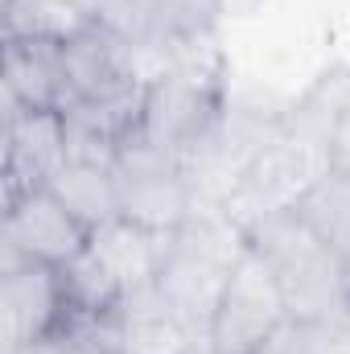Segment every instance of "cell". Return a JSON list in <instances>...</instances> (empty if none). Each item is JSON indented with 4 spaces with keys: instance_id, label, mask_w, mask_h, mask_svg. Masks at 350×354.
Wrapping results in <instances>:
<instances>
[{
    "instance_id": "obj_9",
    "label": "cell",
    "mask_w": 350,
    "mask_h": 354,
    "mask_svg": "<svg viewBox=\"0 0 350 354\" xmlns=\"http://www.w3.org/2000/svg\"><path fill=\"white\" fill-rule=\"evenodd\" d=\"M202 342V330L157 284L128 292L116 309V354H194Z\"/></svg>"
},
{
    "instance_id": "obj_12",
    "label": "cell",
    "mask_w": 350,
    "mask_h": 354,
    "mask_svg": "<svg viewBox=\"0 0 350 354\" xmlns=\"http://www.w3.org/2000/svg\"><path fill=\"white\" fill-rule=\"evenodd\" d=\"M165 235L169 231H153L136 218H107L103 227L91 231V252L116 272V280L124 284V292H136L145 284H157V268L165 252Z\"/></svg>"
},
{
    "instance_id": "obj_18",
    "label": "cell",
    "mask_w": 350,
    "mask_h": 354,
    "mask_svg": "<svg viewBox=\"0 0 350 354\" xmlns=\"http://www.w3.org/2000/svg\"><path fill=\"white\" fill-rule=\"evenodd\" d=\"M12 354H95V351H87L83 342H75L66 334H54V338H46L37 346H25V351H12Z\"/></svg>"
},
{
    "instance_id": "obj_8",
    "label": "cell",
    "mask_w": 350,
    "mask_h": 354,
    "mask_svg": "<svg viewBox=\"0 0 350 354\" xmlns=\"http://www.w3.org/2000/svg\"><path fill=\"white\" fill-rule=\"evenodd\" d=\"M66 157L71 145L62 111H25L4 103V206L50 185Z\"/></svg>"
},
{
    "instance_id": "obj_13",
    "label": "cell",
    "mask_w": 350,
    "mask_h": 354,
    "mask_svg": "<svg viewBox=\"0 0 350 354\" xmlns=\"http://www.w3.org/2000/svg\"><path fill=\"white\" fill-rule=\"evenodd\" d=\"M95 21L99 12L83 0H0V41L66 46Z\"/></svg>"
},
{
    "instance_id": "obj_3",
    "label": "cell",
    "mask_w": 350,
    "mask_h": 354,
    "mask_svg": "<svg viewBox=\"0 0 350 354\" xmlns=\"http://www.w3.org/2000/svg\"><path fill=\"white\" fill-rule=\"evenodd\" d=\"M116 189H120V214L136 218L153 231H174L190 218L194 189L190 177L181 169V157L153 145L149 136L132 132L120 149H116Z\"/></svg>"
},
{
    "instance_id": "obj_5",
    "label": "cell",
    "mask_w": 350,
    "mask_h": 354,
    "mask_svg": "<svg viewBox=\"0 0 350 354\" xmlns=\"http://www.w3.org/2000/svg\"><path fill=\"white\" fill-rule=\"evenodd\" d=\"M66 284L62 268L37 264L0 252V338L4 354L37 346L66 326Z\"/></svg>"
},
{
    "instance_id": "obj_6",
    "label": "cell",
    "mask_w": 350,
    "mask_h": 354,
    "mask_svg": "<svg viewBox=\"0 0 350 354\" xmlns=\"http://www.w3.org/2000/svg\"><path fill=\"white\" fill-rule=\"evenodd\" d=\"M91 248V227L50 189H29L25 198L4 206L0 227V252L37 260L50 268H66Z\"/></svg>"
},
{
    "instance_id": "obj_14",
    "label": "cell",
    "mask_w": 350,
    "mask_h": 354,
    "mask_svg": "<svg viewBox=\"0 0 350 354\" xmlns=\"http://www.w3.org/2000/svg\"><path fill=\"white\" fill-rule=\"evenodd\" d=\"M50 189L87 223L91 231L120 214L116 174H111V165H103V161H75V157H66V165L54 174Z\"/></svg>"
},
{
    "instance_id": "obj_16",
    "label": "cell",
    "mask_w": 350,
    "mask_h": 354,
    "mask_svg": "<svg viewBox=\"0 0 350 354\" xmlns=\"http://www.w3.org/2000/svg\"><path fill=\"white\" fill-rule=\"evenodd\" d=\"M297 210L305 214V223L350 264V177L326 174L297 202Z\"/></svg>"
},
{
    "instance_id": "obj_7",
    "label": "cell",
    "mask_w": 350,
    "mask_h": 354,
    "mask_svg": "<svg viewBox=\"0 0 350 354\" xmlns=\"http://www.w3.org/2000/svg\"><path fill=\"white\" fill-rule=\"evenodd\" d=\"M66 58V75L75 103H120V99H136L149 87V71L140 62V54L99 17L87 33H79L75 41L62 46Z\"/></svg>"
},
{
    "instance_id": "obj_20",
    "label": "cell",
    "mask_w": 350,
    "mask_h": 354,
    "mask_svg": "<svg viewBox=\"0 0 350 354\" xmlns=\"http://www.w3.org/2000/svg\"><path fill=\"white\" fill-rule=\"evenodd\" d=\"M83 4H91V8H95V12H99V8H103V0H83Z\"/></svg>"
},
{
    "instance_id": "obj_11",
    "label": "cell",
    "mask_w": 350,
    "mask_h": 354,
    "mask_svg": "<svg viewBox=\"0 0 350 354\" xmlns=\"http://www.w3.org/2000/svg\"><path fill=\"white\" fill-rule=\"evenodd\" d=\"M288 128L313 136L330 153V169L350 177V66L326 71L301 95L293 111H280Z\"/></svg>"
},
{
    "instance_id": "obj_15",
    "label": "cell",
    "mask_w": 350,
    "mask_h": 354,
    "mask_svg": "<svg viewBox=\"0 0 350 354\" xmlns=\"http://www.w3.org/2000/svg\"><path fill=\"white\" fill-rule=\"evenodd\" d=\"M62 284H66V305H71L66 317H83V322H107V317H116L120 301L128 297L124 284L116 280V272L103 264L91 248L79 260H71V264L62 268Z\"/></svg>"
},
{
    "instance_id": "obj_19",
    "label": "cell",
    "mask_w": 350,
    "mask_h": 354,
    "mask_svg": "<svg viewBox=\"0 0 350 354\" xmlns=\"http://www.w3.org/2000/svg\"><path fill=\"white\" fill-rule=\"evenodd\" d=\"M219 4V21L227 17V21H248V17H256L268 0H214Z\"/></svg>"
},
{
    "instance_id": "obj_21",
    "label": "cell",
    "mask_w": 350,
    "mask_h": 354,
    "mask_svg": "<svg viewBox=\"0 0 350 354\" xmlns=\"http://www.w3.org/2000/svg\"><path fill=\"white\" fill-rule=\"evenodd\" d=\"M194 354H210V346H206V342H202V346H198V351H194Z\"/></svg>"
},
{
    "instance_id": "obj_2",
    "label": "cell",
    "mask_w": 350,
    "mask_h": 354,
    "mask_svg": "<svg viewBox=\"0 0 350 354\" xmlns=\"http://www.w3.org/2000/svg\"><path fill=\"white\" fill-rule=\"evenodd\" d=\"M243 248H248V227L231 218L223 206H194L190 218L165 235L157 288L202 330V338Z\"/></svg>"
},
{
    "instance_id": "obj_10",
    "label": "cell",
    "mask_w": 350,
    "mask_h": 354,
    "mask_svg": "<svg viewBox=\"0 0 350 354\" xmlns=\"http://www.w3.org/2000/svg\"><path fill=\"white\" fill-rule=\"evenodd\" d=\"M0 91L4 103L25 111H66L75 103L62 46L50 41H0Z\"/></svg>"
},
{
    "instance_id": "obj_17",
    "label": "cell",
    "mask_w": 350,
    "mask_h": 354,
    "mask_svg": "<svg viewBox=\"0 0 350 354\" xmlns=\"http://www.w3.org/2000/svg\"><path fill=\"white\" fill-rule=\"evenodd\" d=\"M252 354H330V342H326L322 322H297V317H288Z\"/></svg>"
},
{
    "instance_id": "obj_1",
    "label": "cell",
    "mask_w": 350,
    "mask_h": 354,
    "mask_svg": "<svg viewBox=\"0 0 350 354\" xmlns=\"http://www.w3.org/2000/svg\"><path fill=\"white\" fill-rule=\"evenodd\" d=\"M248 239L272 268L288 317L330 322L350 313V264L305 223L297 206L256 218L248 227Z\"/></svg>"
},
{
    "instance_id": "obj_4",
    "label": "cell",
    "mask_w": 350,
    "mask_h": 354,
    "mask_svg": "<svg viewBox=\"0 0 350 354\" xmlns=\"http://www.w3.org/2000/svg\"><path fill=\"white\" fill-rule=\"evenodd\" d=\"M284 322H288L284 292H280L272 268L264 264V256L248 239L239 264H235L214 313H210L206 346H210V354H252Z\"/></svg>"
}]
</instances>
